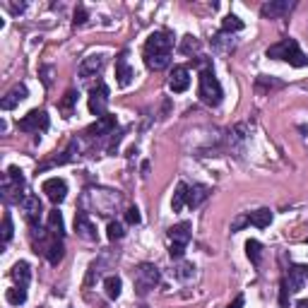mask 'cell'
Masks as SVG:
<instances>
[{
    "mask_svg": "<svg viewBox=\"0 0 308 308\" xmlns=\"http://www.w3.org/2000/svg\"><path fill=\"white\" fill-rule=\"evenodd\" d=\"M72 22H75V27H77V24H85V22H87V10L82 8V5L75 10V19H72Z\"/></svg>",
    "mask_w": 308,
    "mask_h": 308,
    "instance_id": "obj_37",
    "label": "cell"
},
{
    "mask_svg": "<svg viewBox=\"0 0 308 308\" xmlns=\"http://www.w3.org/2000/svg\"><path fill=\"white\" fill-rule=\"evenodd\" d=\"M198 96H200V101L207 104V106H219L221 96H224V89H221L219 79L214 77V70L210 63H202V70H200Z\"/></svg>",
    "mask_w": 308,
    "mask_h": 308,
    "instance_id": "obj_2",
    "label": "cell"
},
{
    "mask_svg": "<svg viewBox=\"0 0 308 308\" xmlns=\"http://www.w3.org/2000/svg\"><path fill=\"white\" fill-rule=\"evenodd\" d=\"M75 231H77L79 238H85V241H96V227L92 224L87 212H77L75 214Z\"/></svg>",
    "mask_w": 308,
    "mask_h": 308,
    "instance_id": "obj_12",
    "label": "cell"
},
{
    "mask_svg": "<svg viewBox=\"0 0 308 308\" xmlns=\"http://www.w3.org/2000/svg\"><path fill=\"white\" fill-rule=\"evenodd\" d=\"M296 308H308V299H301L299 303H296Z\"/></svg>",
    "mask_w": 308,
    "mask_h": 308,
    "instance_id": "obj_40",
    "label": "cell"
},
{
    "mask_svg": "<svg viewBox=\"0 0 308 308\" xmlns=\"http://www.w3.org/2000/svg\"><path fill=\"white\" fill-rule=\"evenodd\" d=\"M46 128H48V113L46 111H39V109L29 111V113L19 120V130H22V133H44Z\"/></svg>",
    "mask_w": 308,
    "mask_h": 308,
    "instance_id": "obj_7",
    "label": "cell"
},
{
    "mask_svg": "<svg viewBox=\"0 0 308 308\" xmlns=\"http://www.w3.org/2000/svg\"><path fill=\"white\" fill-rule=\"evenodd\" d=\"M12 279H15L19 286H27L29 284V279H32V270H29V262H24V260H19L12 268Z\"/></svg>",
    "mask_w": 308,
    "mask_h": 308,
    "instance_id": "obj_21",
    "label": "cell"
},
{
    "mask_svg": "<svg viewBox=\"0 0 308 308\" xmlns=\"http://www.w3.org/2000/svg\"><path fill=\"white\" fill-rule=\"evenodd\" d=\"M113 128H116V116L106 113V116H101V118H96V123L94 126H89L85 135H89V137H101V135L113 133Z\"/></svg>",
    "mask_w": 308,
    "mask_h": 308,
    "instance_id": "obj_14",
    "label": "cell"
},
{
    "mask_svg": "<svg viewBox=\"0 0 308 308\" xmlns=\"http://www.w3.org/2000/svg\"><path fill=\"white\" fill-rule=\"evenodd\" d=\"M207 198H210V188L202 186V183H193V186H188V198H186V205H188L190 210H195V207H200Z\"/></svg>",
    "mask_w": 308,
    "mask_h": 308,
    "instance_id": "obj_17",
    "label": "cell"
},
{
    "mask_svg": "<svg viewBox=\"0 0 308 308\" xmlns=\"http://www.w3.org/2000/svg\"><path fill=\"white\" fill-rule=\"evenodd\" d=\"M193 272H195V268H193L190 262H181V265L176 268L174 275L178 277V279H188V277H193Z\"/></svg>",
    "mask_w": 308,
    "mask_h": 308,
    "instance_id": "obj_34",
    "label": "cell"
},
{
    "mask_svg": "<svg viewBox=\"0 0 308 308\" xmlns=\"http://www.w3.org/2000/svg\"><path fill=\"white\" fill-rule=\"evenodd\" d=\"M126 221L128 224H140V221H142V214H140V210H137V207H130V210H128L126 212Z\"/></svg>",
    "mask_w": 308,
    "mask_h": 308,
    "instance_id": "obj_35",
    "label": "cell"
},
{
    "mask_svg": "<svg viewBox=\"0 0 308 308\" xmlns=\"http://www.w3.org/2000/svg\"><path fill=\"white\" fill-rule=\"evenodd\" d=\"M286 286H289V292H301L303 284L308 282V265H294L289 270V277L284 279Z\"/></svg>",
    "mask_w": 308,
    "mask_h": 308,
    "instance_id": "obj_13",
    "label": "cell"
},
{
    "mask_svg": "<svg viewBox=\"0 0 308 308\" xmlns=\"http://www.w3.org/2000/svg\"><path fill=\"white\" fill-rule=\"evenodd\" d=\"M48 231H51L53 236H60V238H63L65 224H63V214L58 212V210H51V212H48Z\"/></svg>",
    "mask_w": 308,
    "mask_h": 308,
    "instance_id": "obj_22",
    "label": "cell"
},
{
    "mask_svg": "<svg viewBox=\"0 0 308 308\" xmlns=\"http://www.w3.org/2000/svg\"><path fill=\"white\" fill-rule=\"evenodd\" d=\"M294 8V3H289V0H272V3H265L260 8L262 17H268V19H277V17L286 15L289 10Z\"/></svg>",
    "mask_w": 308,
    "mask_h": 308,
    "instance_id": "obj_16",
    "label": "cell"
},
{
    "mask_svg": "<svg viewBox=\"0 0 308 308\" xmlns=\"http://www.w3.org/2000/svg\"><path fill=\"white\" fill-rule=\"evenodd\" d=\"M190 236H193V231H190V224H188V221H178V224H174V227L169 229V238H171V243L188 245Z\"/></svg>",
    "mask_w": 308,
    "mask_h": 308,
    "instance_id": "obj_19",
    "label": "cell"
},
{
    "mask_svg": "<svg viewBox=\"0 0 308 308\" xmlns=\"http://www.w3.org/2000/svg\"><path fill=\"white\" fill-rule=\"evenodd\" d=\"M24 212V219L29 221V227H39V219H41V212H44V205H41L39 195H34V193H27L19 202Z\"/></svg>",
    "mask_w": 308,
    "mask_h": 308,
    "instance_id": "obj_8",
    "label": "cell"
},
{
    "mask_svg": "<svg viewBox=\"0 0 308 308\" xmlns=\"http://www.w3.org/2000/svg\"><path fill=\"white\" fill-rule=\"evenodd\" d=\"M51 75H53V68H51V65L41 68V77H44V85H46V87H51V82H53V77H51Z\"/></svg>",
    "mask_w": 308,
    "mask_h": 308,
    "instance_id": "obj_38",
    "label": "cell"
},
{
    "mask_svg": "<svg viewBox=\"0 0 308 308\" xmlns=\"http://www.w3.org/2000/svg\"><path fill=\"white\" fill-rule=\"evenodd\" d=\"M106 236H109V241H120V238L126 236V231H123V224H120V221H109Z\"/></svg>",
    "mask_w": 308,
    "mask_h": 308,
    "instance_id": "obj_30",
    "label": "cell"
},
{
    "mask_svg": "<svg viewBox=\"0 0 308 308\" xmlns=\"http://www.w3.org/2000/svg\"><path fill=\"white\" fill-rule=\"evenodd\" d=\"M5 299H8V303H12V306H22L24 301H27V286H15V289H8Z\"/></svg>",
    "mask_w": 308,
    "mask_h": 308,
    "instance_id": "obj_28",
    "label": "cell"
},
{
    "mask_svg": "<svg viewBox=\"0 0 308 308\" xmlns=\"http://www.w3.org/2000/svg\"><path fill=\"white\" fill-rule=\"evenodd\" d=\"M116 77H118V85L120 87H130V82L135 77V70L130 68L128 63V53H120L116 58Z\"/></svg>",
    "mask_w": 308,
    "mask_h": 308,
    "instance_id": "obj_15",
    "label": "cell"
},
{
    "mask_svg": "<svg viewBox=\"0 0 308 308\" xmlns=\"http://www.w3.org/2000/svg\"><path fill=\"white\" fill-rule=\"evenodd\" d=\"M181 51L183 53H193V51H200V41L195 36H186L181 44Z\"/></svg>",
    "mask_w": 308,
    "mask_h": 308,
    "instance_id": "obj_33",
    "label": "cell"
},
{
    "mask_svg": "<svg viewBox=\"0 0 308 308\" xmlns=\"http://www.w3.org/2000/svg\"><path fill=\"white\" fill-rule=\"evenodd\" d=\"M245 255H248V260L253 262V265H260V255H262V245H260V241L251 238V241L245 243Z\"/></svg>",
    "mask_w": 308,
    "mask_h": 308,
    "instance_id": "obj_26",
    "label": "cell"
},
{
    "mask_svg": "<svg viewBox=\"0 0 308 308\" xmlns=\"http://www.w3.org/2000/svg\"><path fill=\"white\" fill-rule=\"evenodd\" d=\"M268 58L284 60V63L294 65V68H306L308 65V55L299 48L296 39H282V41H277V44H272L268 48Z\"/></svg>",
    "mask_w": 308,
    "mask_h": 308,
    "instance_id": "obj_1",
    "label": "cell"
},
{
    "mask_svg": "<svg viewBox=\"0 0 308 308\" xmlns=\"http://www.w3.org/2000/svg\"><path fill=\"white\" fill-rule=\"evenodd\" d=\"M174 36L169 32H154L145 44V55H171Z\"/></svg>",
    "mask_w": 308,
    "mask_h": 308,
    "instance_id": "obj_5",
    "label": "cell"
},
{
    "mask_svg": "<svg viewBox=\"0 0 308 308\" xmlns=\"http://www.w3.org/2000/svg\"><path fill=\"white\" fill-rule=\"evenodd\" d=\"M243 303H245L243 294H238L236 299H234V303H229V306H227V308H243Z\"/></svg>",
    "mask_w": 308,
    "mask_h": 308,
    "instance_id": "obj_39",
    "label": "cell"
},
{
    "mask_svg": "<svg viewBox=\"0 0 308 308\" xmlns=\"http://www.w3.org/2000/svg\"><path fill=\"white\" fill-rule=\"evenodd\" d=\"M270 221H272V212H270L268 207H262V210H258V212L248 214V224H253V227H258V229L270 227Z\"/></svg>",
    "mask_w": 308,
    "mask_h": 308,
    "instance_id": "obj_23",
    "label": "cell"
},
{
    "mask_svg": "<svg viewBox=\"0 0 308 308\" xmlns=\"http://www.w3.org/2000/svg\"><path fill=\"white\" fill-rule=\"evenodd\" d=\"M186 198H188V186H186V183H178V186H176V193H174V200H171L174 212H181V207L186 205Z\"/></svg>",
    "mask_w": 308,
    "mask_h": 308,
    "instance_id": "obj_27",
    "label": "cell"
},
{
    "mask_svg": "<svg viewBox=\"0 0 308 308\" xmlns=\"http://www.w3.org/2000/svg\"><path fill=\"white\" fill-rule=\"evenodd\" d=\"M241 29H243V22H241L236 15H227V17H224V22H221V32H224V34L241 32Z\"/></svg>",
    "mask_w": 308,
    "mask_h": 308,
    "instance_id": "obj_29",
    "label": "cell"
},
{
    "mask_svg": "<svg viewBox=\"0 0 308 308\" xmlns=\"http://www.w3.org/2000/svg\"><path fill=\"white\" fill-rule=\"evenodd\" d=\"M159 279H161L159 270L154 268V265H150V262H142L140 268L135 270V294L145 299V296L159 284Z\"/></svg>",
    "mask_w": 308,
    "mask_h": 308,
    "instance_id": "obj_4",
    "label": "cell"
},
{
    "mask_svg": "<svg viewBox=\"0 0 308 308\" xmlns=\"http://www.w3.org/2000/svg\"><path fill=\"white\" fill-rule=\"evenodd\" d=\"M190 87V72L188 68H183V65H176L171 75H169V89L174 92V94H181L186 89Z\"/></svg>",
    "mask_w": 308,
    "mask_h": 308,
    "instance_id": "obj_11",
    "label": "cell"
},
{
    "mask_svg": "<svg viewBox=\"0 0 308 308\" xmlns=\"http://www.w3.org/2000/svg\"><path fill=\"white\" fill-rule=\"evenodd\" d=\"M75 101H77V92H75V89H68V92H65V99L60 101V109H63L65 113H70V109H72V104Z\"/></svg>",
    "mask_w": 308,
    "mask_h": 308,
    "instance_id": "obj_32",
    "label": "cell"
},
{
    "mask_svg": "<svg viewBox=\"0 0 308 308\" xmlns=\"http://www.w3.org/2000/svg\"><path fill=\"white\" fill-rule=\"evenodd\" d=\"M27 94H29V92H27V87H24V85H15V87L10 89L8 94L0 99V106H3V111H12L17 104L27 99Z\"/></svg>",
    "mask_w": 308,
    "mask_h": 308,
    "instance_id": "obj_18",
    "label": "cell"
},
{
    "mask_svg": "<svg viewBox=\"0 0 308 308\" xmlns=\"http://www.w3.org/2000/svg\"><path fill=\"white\" fill-rule=\"evenodd\" d=\"M183 253H186V245H181V243H171V248H169V255H171L174 260H181Z\"/></svg>",
    "mask_w": 308,
    "mask_h": 308,
    "instance_id": "obj_36",
    "label": "cell"
},
{
    "mask_svg": "<svg viewBox=\"0 0 308 308\" xmlns=\"http://www.w3.org/2000/svg\"><path fill=\"white\" fill-rule=\"evenodd\" d=\"M104 289H106V296L109 299H118L120 296V289H123V282H120V277L111 275L104 279Z\"/></svg>",
    "mask_w": 308,
    "mask_h": 308,
    "instance_id": "obj_24",
    "label": "cell"
},
{
    "mask_svg": "<svg viewBox=\"0 0 308 308\" xmlns=\"http://www.w3.org/2000/svg\"><path fill=\"white\" fill-rule=\"evenodd\" d=\"M41 190L46 193V198L53 202V205H60L65 200V195H68V183L63 181V178H48V181H44V186H41Z\"/></svg>",
    "mask_w": 308,
    "mask_h": 308,
    "instance_id": "obj_10",
    "label": "cell"
},
{
    "mask_svg": "<svg viewBox=\"0 0 308 308\" xmlns=\"http://www.w3.org/2000/svg\"><path fill=\"white\" fill-rule=\"evenodd\" d=\"M145 63H147V68L154 72L164 70V68H169V63H171V55H145Z\"/></svg>",
    "mask_w": 308,
    "mask_h": 308,
    "instance_id": "obj_25",
    "label": "cell"
},
{
    "mask_svg": "<svg viewBox=\"0 0 308 308\" xmlns=\"http://www.w3.org/2000/svg\"><path fill=\"white\" fill-rule=\"evenodd\" d=\"M24 190V176L17 166H10L8 174L3 176V200L5 202H22Z\"/></svg>",
    "mask_w": 308,
    "mask_h": 308,
    "instance_id": "obj_3",
    "label": "cell"
},
{
    "mask_svg": "<svg viewBox=\"0 0 308 308\" xmlns=\"http://www.w3.org/2000/svg\"><path fill=\"white\" fill-rule=\"evenodd\" d=\"M111 92L104 82H96V87H92L89 92V111L94 113L96 118L106 116V109H109V101H111Z\"/></svg>",
    "mask_w": 308,
    "mask_h": 308,
    "instance_id": "obj_6",
    "label": "cell"
},
{
    "mask_svg": "<svg viewBox=\"0 0 308 308\" xmlns=\"http://www.w3.org/2000/svg\"><path fill=\"white\" fill-rule=\"evenodd\" d=\"M12 231H15V227H12V217L5 214V217H3V243H8L10 238H12Z\"/></svg>",
    "mask_w": 308,
    "mask_h": 308,
    "instance_id": "obj_31",
    "label": "cell"
},
{
    "mask_svg": "<svg viewBox=\"0 0 308 308\" xmlns=\"http://www.w3.org/2000/svg\"><path fill=\"white\" fill-rule=\"evenodd\" d=\"M104 65H106V55L104 53H92V55H87V58H82L77 72H79V77L82 79H87V77L99 75V72L104 70Z\"/></svg>",
    "mask_w": 308,
    "mask_h": 308,
    "instance_id": "obj_9",
    "label": "cell"
},
{
    "mask_svg": "<svg viewBox=\"0 0 308 308\" xmlns=\"http://www.w3.org/2000/svg\"><path fill=\"white\" fill-rule=\"evenodd\" d=\"M63 255H65L63 238L53 236V238H51V243H48V248H46V260L51 262V265H58V262L63 260Z\"/></svg>",
    "mask_w": 308,
    "mask_h": 308,
    "instance_id": "obj_20",
    "label": "cell"
}]
</instances>
